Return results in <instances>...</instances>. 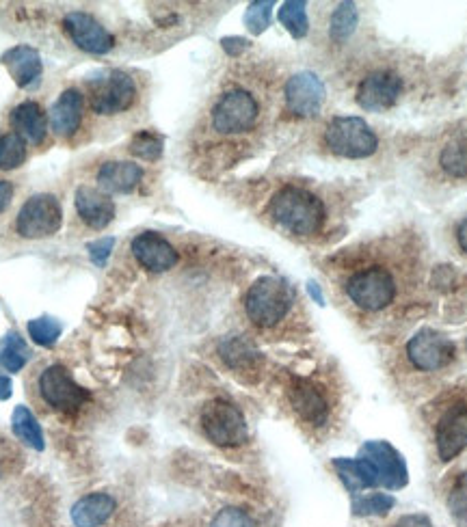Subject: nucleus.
Listing matches in <instances>:
<instances>
[{"mask_svg": "<svg viewBox=\"0 0 467 527\" xmlns=\"http://www.w3.org/2000/svg\"><path fill=\"white\" fill-rule=\"evenodd\" d=\"M269 212L273 221L295 236H312L325 223V204L301 186H284L273 195Z\"/></svg>", "mask_w": 467, "mask_h": 527, "instance_id": "obj_1", "label": "nucleus"}, {"mask_svg": "<svg viewBox=\"0 0 467 527\" xmlns=\"http://www.w3.org/2000/svg\"><path fill=\"white\" fill-rule=\"evenodd\" d=\"M292 288L279 277H260L245 294V314L262 329H271L282 322L292 307Z\"/></svg>", "mask_w": 467, "mask_h": 527, "instance_id": "obj_2", "label": "nucleus"}, {"mask_svg": "<svg viewBox=\"0 0 467 527\" xmlns=\"http://www.w3.org/2000/svg\"><path fill=\"white\" fill-rule=\"evenodd\" d=\"M344 290L346 296L364 312H381L396 299V279L388 268L368 266L346 279Z\"/></svg>", "mask_w": 467, "mask_h": 527, "instance_id": "obj_3", "label": "nucleus"}, {"mask_svg": "<svg viewBox=\"0 0 467 527\" xmlns=\"http://www.w3.org/2000/svg\"><path fill=\"white\" fill-rule=\"evenodd\" d=\"M325 143L340 158H370L379 150V137L362 117H336L325 130Z\"/></svg>", "mask_w": 467, "mask_h": 527, "instance_id": "obj_4", "label": "nucleus"}, {"mask_svg": "<svg viewBox=\"0 0 467 527\" xmlns=\"http://www.w3.org/2000/svg\"><path fill=\"white\" fill-rule=\"evenodd\" d=\"M199 422H202L204 435L219 448H238L249 439L245 415L230 400H210L202 409Z\"/></svg>", "mask_w": 467, "mask_h": 527, "instance_id": "obj_5", "label": "nucleus"}, {"mask_svg": "<svg viewBox=\"0 0 467 527\" xmlns=\"http://www.w3.org/2000/svg\"><path fill=\"white\" fill-rule=\"evenodd\" d=\"M359 458L366 463L375 486L398 491L405 489L409 482V469L403 454L388 441H366L359 448Z\"/></svg>", "mask_w": 467, "mask_h": 527, "instance_id": "obj_6", "label": "nucleus"}, {"mask_svg": "<svg viewBox=\"0 0 467 527\" xmlns=\"http://www.w3.org/2000/svg\"><path fill=\"white\" fill-rule=\"evenodd\" d=\"M39 396L48 404L52 411L59 413H78L89 402V391L80 387L68 368L59 366H48L42 374H39L37 381Z\"/></svg>", "mask_w": 467, "mask_h": 527, "instance_id": "obj_7", "label": "nucleus"}, {"mask_svg": "<svg viewBox=\"0 0 467 527\" xmlns=\"http://www.w3.org/2000/svg\"><path fill=\"white\" fill-rule=\"evenodd\" d=\"M63 225V210L55 195L39 193L24 201L18 212L16 232L26 240L55 236Z\"/></svg>", "mask_w": 467, "mask_h": 527, "instance_id": "obj_8", "label": "nucleus"}, {"mask_svg": "<svg viewBox=\"0 0 467 527\" xmlns=\"http://www.w3.org/2000/svg\"><path fill=\"white\" fill-rule=\"evenodd\" d=\"M260 104L245 89H232L212 108V126L221 134H243L256 126Z\"/></svg>", "mask_w": 467, "mask_h": 527, "instance_id": "obj_9", "label": "nucleus"}, {"mask_svg": "<svg viewBox=\"0 0 467 527\" xmlns=\"http://www.w3.org/2000/svg\"><path fill=\"white\" fill-rule=\"evenodd\" d=\"M137 102V85L126 72H104L91 83V108L98 115L124 113Z\"/></svg>", "mask_w": 467, "mask_h": 527, "instance_id": "obj_10", "label": "nucleus"}, {"mask_svg": "<svg viewBox=\"0 0 467 527\" xmlns=\"http://www.w3.org/2000/svg\"><path fill=\"white\" fill-rule=\"evenodd\" d=\"M457 348L444 333L435 329H420L407 344L411 366L420 372H437L455 361Z\"/></svg>", "mask_w": 467, "mask_h": 527, "instance_id": "obj_11", "label": "nucleus"}, {"mask_svg": "<svg viewBox=\"0 0 467 527\" xmlns=\"http://www.w3.org/2000/svg\"><path fill=\"white\" fill-rule=\"evenodd\" d=\"M63 29L72 42L89 54H106L115 48V37L106 31V26L89 13L72 11L63 20Z\"/></svg>", "mask_w": 467, "mask_h": 527, "instance_id": "obj_12", "label": "nucleus"}, {"mask_svg": "<svg viewBox=\"0 0 467 527\" xmlns=\"http://www.w3.org/2000/svg\"><path fill=\"white\" fill-rule=\"evenodd\" d=\"M403 91V80L390 70L368 74L357 89V104L368 113H381L392 108Z\"/></svg>", "mask_w": 467, "mask_h": 527, "instance_id": "obj_13", "label": "nucleus"}, {"mask_svg": "<svg viewBox=\"0 0 467 527\" xmlns=\"http://www.w3.org/2000/svg\"><path fill=\"white\" fill-rule=\"evenodd\" d=\"M286 106L295 117H316L325 102V85L312 72H299L286 83Z\"/></svg>", "mask_w": 467, "mask_h": 527, "instance_id": "obj_14", "label": "nucleus"}, {"mask_svg": "<svg viewBox=\"0 0 467 527\" xmlns=\"http://www.w3.org/2000/svg\"><path fill=\"white\" fill-rule=\"evenodd\" d=\"M435 445L444 463L455 461L467 448V404L459 402L439 417L435 428Z\"/></svg>", "mask_w": 467, "mask_h": 527, "instance_id": "obj_15", "label": "nucleus"}, {"mask_svg": "<svg viewBox=\"0 0 467 527\" xmlns=\"http://www.w3.org/2000/svg\"><path fill=\"white\" fill-rule=\"evenodd\" d=\"M288 398L292 409L297 411L303 422L310 426H325L329 420V400L325 391L320 389L316 383L305 381V378H297L292 381L288 389Z\"/></svg>", "mask_w": 467, "mask_h": 527, "instance_id": "obj_16", "label": "nucleus"}, {"mask_svg": "<svg viewBox=\"0 0 467 527\" xmlns=\"http://www.w3.org/2000/svg\"><path fill=\"white\" fill-rule=\"evenodd\" d=\"M132 255L150 273H167L178 264V251L167 238L156 232H143L132 240Z\"/></svg>", "mask_w": 467, "mask_h": 527, "instance_id": "obj_17", "label": "nucleus"}, {"mask_svg": "<svg viewBox=\"0 0 467 527\" xmlns=\"http://www.w3.org/2000/svg\"><path fill=\"white\" fill-rule=\"evenodd\" d=\"M85 96L78 89H65L50 108V126L57 137L72 139L83 124Z\"/></svg>", "mask_w": 467, "mask_h": 527, "instance_id": "obj_18", "label": "nucleus"}, {"mask_svg": "<svg viewBox=\"0 0 467 527\" xmlns=\"http://www.w3.org/2000/svg\"><path fill=\"white\" fill-rule=\"evenodd\" d=\"M0 63L7 67V72L16 80L20 89H33L39 85V80H42V57H39V52L31 46H16L7 50L3 57H0Z\"/></svg>", "mask_w": 467, "mask_h": 527, "instance_id": "obj_19", "label": "nucleus"}, {"mask_svg": "<svg viewBox=\"0 0 467 527\" xmlns=\"http://www.w3.org/2000/svg\"><path fill=\"white\" fill-rule=\"evenodd\" d=\"M76 212L91 229H104L115 219V204L109 195L100 193L98 188L80 186L76 191Z\"/></svg>", "mask_w": 467, "mask_h": 527, "instance_id": "obj_20", "label": "nucleus"}, {"mask_svg": "<svg viewBox=\"0 0 467 527\" xmlns=\"http://www.w3.org/2000/svg\"><path fill=\"white\" fill-rule=\"evenodd\" d=\"M9 121H11V128L16 130L18 137H22L24 141H29L33 145L44 143L46 134H48V121H46L42 106H39L37 102L26 100L18 104L11 111Z\"/></svg>", "mask_w": 467, "mask_h": 527, "instance_id": "obj_21", "label": "nucleus"}, {"mask_svg": "<svg viewBox=\"0 0 467 527\" xmlns=\"http://www.w3.org/2000/svg\"><path fill=\"white\" fill-rule=\"evenodd\" d=\"M98 184L109 193H132L143 180V169L135 162L111 160L104 162L98 171Z\"/></svg>", "mask_w": 467, "mask_h": 527, "instance_id": "obj_22", "label": "nucleus"}, {"mask_svg": "<svg viewBox=\"0 0 467 527\" xmlns=\"http://www.w3.org/2000/svg\"><path fill=\"white\" fill-rule=\"evenodd\" d=\"M117 502L109 493H91L72 506V523L76 527H100L113 517Z\"/></svg>", "mask_w": 467, "mask_h": 527, "instance_id": "obj_23", "label": "nucleus"}, {"mask_svg": "<svg viewBox=\"0 0 467 527\" xmlns=\"http://www.w3.org/2000/svg\"><path fill=\"white\" fill-rule=\"evenodd\" d=\"M219 355L232 370H251L260 363V353L243 335L225 337L219 344Z\"/></svg>", "mask_w": 467, "mask_h": 527, "instance_id": "obj_24", "label": "nucleus"}, {"mask_svg": "<svg viewBox=\"0 0 467 527\" xmlns=\"http://www.w3.org/2000/svg\"><path fill=\"white\" fill-rule=\"evenodd\" d=\"M333 469H336L338 478L346 486L349 493H357L364 489H377L375 480H372L370 471L362 458H333Z\"/></svg>", "mask_w": 467, "mask_h": 527, "instance_id": "obj_25", "label": "nucleus"}, {"mask_svg": "<svg viewBox=\"0 0 467 527\" xmlns=\"http://www.w3.org/2000/svg\"><path fill=\"white\" fill-rule=\"evenodd\" d=\"M11 430H13V435H16L24 445H29V448H33L37 452H42L46 448L42 426H39L33 411L22 407V404L20 407H16V411H13Z\"/></svg>", "mask_w": 467, "mask_h": 527, "instance_id": "obj_26", "label": "nucleus"}, {"mask_svg": "<svg viewBox=\"0 0 467 527\" xmlns=\"http://www.w3.org/2000/svg\"><path fill=\"white\" fill-rule=\"evenodd\" d=\"M31 359V348L26 346V342L20 337V333L9 331L5 335L3 344H0V366H3L7 372H20L26 361Z\"/></svg>", "mask_w": 467, "mask_h": 527, "instance_id": "obj_27", "label": "nucleus"}, {"mask_svg": "<svg viewBox=\"0 0 467 527\" xmlns=\"http://www.w3.org/2000/svg\"><path fill=\"white\" fill-rule=\"evenodd\" d=\"M439 165L450 178H467V132L459 134L444 147Z\"/></svg>", "mask_w": 467, "mask_h": 527, "instance_id": "obj_28", "label": "nucleus"}, {"mask_svg": "<svg viewBox=\"0 0 467 527\" xmlns=\"http://www.w3.org/2000/svg\"><path fill=\"white\" fill-rule=\"evenodd\" d=\"M279 22L286 26V31L295 37L303 39L310 33V20H308V3L303 0H288L279 9Z\"/></svg>", "mask_w": 467, "mask_h": 527, "instance_id": "obj_29", "label": "nucleus"}, {"mask_svg": "<svg viewBox=\"0 0 467 527\" xmlns=\"http://www.w3.org/2000/svg\"><path fill=\"white\" fill-rule=\"evenodd\" d=\"M396 506V499L388 493H368L353 497L351 510L355 517H385Z\"/></svg>", "mask_w": 467, "mask_h": 527, "instance_id": "obj_30", "label": "nucleus"}, {"mask_svg": "<svg viewBox=\"0 0 467 527\" xmlns=\"http://www.w3.org/2000/svg\"><path fill=\"white\" fill-rule=\"evenodd\" d=\"M357 22H359V13L355 3H340L338 9L333 11L331 22H329V35L333 42H346L355 29H357Z\"/></svg>", "mask_w": 467, "mask_h": 527, "instance_id": "obj_31", "label": "nucleus"}, {"mask_svg": "<svg viewBox=\"0 0 467 527\" xmlns=\"http://www.w3.org/2000/svg\"><path fill=\"white\" fill-rule=\"evenodd\" d=\"M26 160V145L24 139L16 132L3 134L0 137V171H11L24 165Z\"/></svg>", "mask_w": 467, "mask_h": 527, "instance_id": "obj_32", "label": "nucleus"}, {"mask_svg": "<svg viewBox=\"0 0 467 527\" xmlns=\"http://www.w3.org/2000/svg\"><path fill=\"white\" fill-rule=\"evenodd\" d=\"M61 333H63V324L52 316H42L29 322V335L37 346L52 348L59 342Z\"/></svg>", "mask_w": 467, "mask_h": 527, "instance_id": "obj_33", "label": "nucleus"}, {"mask_svg": "<svg viewBox=\"0 0 467 527\" xmlns=\"http://www.w3.org/2000/svg\"><path fill=\"white\" fill-rule=\"evenodd\" d=\"M448 512L461 527H467V471L457 476L448 493Z\"/></svg>", "mask_w": 467, "mask_h": 527, "instance_id": "obj_34", "label": "nucleus"}, {"mask_svg": "<svg viewBox=\"0 0 467 527\" xmlns=\"http://www.w3.org/2000/svg\"><path fill=\"white\" fill-rule=\"evenodd\" d=\"M130 154L143 158V160H158L160 156H163V139L150 130H143L132 137Z\"/></svg>", "mask_w": 467, "mask_h": 527, "instance_id": "obj_35", "label": "nucleus"}, {"mask_svg": "<svg viewBox=\"0 0 467 527\" xmlns=\"http://www.w3.org/2000/svg\"><path fill=\"white\" fill-rule=\"evenodd\" d=\"M273 0H258V3H251L249 9L245 11V26L249 33L262 35L271 26L273 18Z\"/></svg>", "mask_w": 467, "mask_h": 527, "instance_id": "obj_36", "label": "nucleus"}, {"mask_svg": "<svg viewBox=\"0 0 467 527\" xmlns=\"http://www.w3.org/2000/svg\"><path fill=\"white\" fill-rule=\"evenodd\" d=\"M210 527H256V521L251 519V515L243 508L228 506L219 510L215 519H212Z\"/></svg>", "mask_w": 467, "mask_h": 527, "instance_id": "obj_37", "label": "nucleus"}, {"mask_svg": "<svg viewBox=\"0 0 467 527\" xmlns=\"http://www.w3.org/2000/svg\"><path fill=\"white\" fill-rule=\"evenodd\" d=\"M113 249H115V238H113V236L98 238V240H93V242H89V245H87V251H89L91 262L96 264V266H100V268H102L106 262H109Z\"/></svg>", "mask_w": 467, "mask_h": 527, "instance_id": "obj_38", "label": "nucleus"}, {"mask_svg": "<svg viewBox=\"0 0 467 527\" xmlns=\"http://www.w3.org/2000/svg\"><path fill=\"white\" fill-rule=\"evenodd\" d=\"M221 44H223V50L228 52V54H232V57H236V54L247 50V46H249V42L243 37H225Z\"/></svg>", "mask_w": 467, "mask_h": 527, "instance_id": "obj_39", "label": "nucleus"}, {"mask_svg": "<svg viewBox=\"0 0 467 527\" xmlns=\"http://www.w3.org/2000/svg\"><path fill=\"white\" fill-rule=\"evenodd\" d=\"M394 527H433V523L429 517H424V515H407V517H400Z\"/></svg>", "mask_w": 467, "mask_h": 527, "instance_id": "obj_40", "label": "nucleus"}, {"mask_svg": "<svg viewBox=\"0 0 467 527\" xmlns=\"http://www.w3.org/2000/svg\"><path fill=\"white\" fill-rule=\"evenodd\" d=\"M13 199V184L7 180H0V214L7 210Z\"/></svg>", "mask_w": 467, "mask_h": 527, "instance_id": "obj_41", "label": "nucleus"}, {"mask_svg": "<svg viewBox=\"0 0 467 527\" xmlns=\"http://www.w3.org/2000/svg\"><path fill=\"white\" fill-rule=\"evenodd\" d=\"M11 391H13V383L7 374L0 372V400H7L11 398Z\"/></svg>", "mask_w": 467, "mask_h": 527, "instance_id": "obj_42", "label": "nucleus"}, {"mask_svg": "<svg viewBox=\"0 0 467 527\" xmlns=\"http://www.w3.org/2000/svg\"><path fill=\"white\" fill-rule=\"evenodd\" d=\"M457 242H459L461 251L467 253V219H463L457 227Z\"/></svg>", "mask_w": 467, "mask_h": 527, "instance_id": "obj_43", "label": "nucleus"}, {"mask_svg": "<svg viewBox=\"0 0 467 527\" xmlns=\"http://www.w3.org/2000/svg\"><path fill=\"white\" fill-rule=\"evenodd\" d=\"M308 292H310V296H312V299H314L318 305H325V296H323V292H320L318 283L310 281V283H308Z\"/></svg>", "mask_w": 467, "mask_h": 527, "instance_id": "obj_44", "label": "nucleus"}]
</instances>
